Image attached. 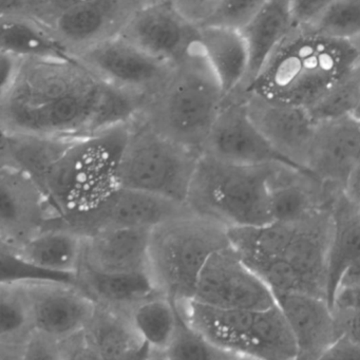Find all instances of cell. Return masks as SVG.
Segmentation results:
<instances>
[{
    "label": "cell",
    "mask_w": 360,
    "mask_h": 360,
    "mask_svg": "<svg viewBox=\"0 0 360 360\" xmlns=\"http://www.w3.org/2000/svg\"><path fill=\"white\" fill-rule=\"evenodd\" d=\"M142 105L77 56L24 60L13 85L0 94V127L6 132L77 138L132 121Z\"/></svg>",
    "instance_id": "obj_1"
},
{
    "label": "cell",
    "mask_w": 360,
    "mask_h": 360,
    "mask_svg": "<svg viewBox=\"0 0 360 360\" xmlns=\"http://www.w3.org/2000/svg\"><path fill=\"white\" fill-rule=\"evenodd\" d=\"M332 207L290 222L229 227V242L273 292H303L328 300Z\"/></svg>",
    "instance_id": "obj_2"
},
{
    "label": "cell",
    "mask_w": 360,
    "mask_h": 360,
    "mask_svg": "<svg viewBox=\"0 0 360 360\" xmlns=\"http://www.w3.org/2000/svg\"><path fill=\"white\" fill-rule=\"evenodd\" d=\"M360 65L352 41L295 26L244 89L269 100L309 107Z\"/></svg>",
    "instance_id": "obj_3"
},
{
    "label": "cell",
    "mask_w": 360,
    "mask_h": 360,
    "mask_svg": "<svg viewBox=\"0 0 360 360\" xmlns=\"http://www.w3.org/2000/svg\"><path fill=\"white\" fill-rule=\"evenodd\" d=\"M225 102L226 96L199 43L172 67L165 83L144 103L136 117L203 155L206 139Z\"/></svg>",
    "instance_id": "obj_4"
},
{
    "label": "cell",
    "mask_w": 360,
    "mask_h": 360,
    "mask_svg": "<svg viewBox=\"0 0 360 360\" xmlns=\"http://www.w3.org/2000/svg\"><path fill=\"white\" fill-rule=\"evenodd\" d=\"M132 121L79 136L52 167L45 188L64 218L92 210L120 186Z\"/></svg>",
    "instance_id": "obj_5"
},
{
    "label": "cell",
    "mask_w": 360,
    "mask_h": 360,
    "mask_svg": "<svg viewBox=\"0 0 360 360\" xmlns=\"http://www.w3.org/2000/svg\"><path fill=\"white\" fill-rule=\"evenodd\" d=\"M278 164L282 163L244 165L202 155L186 205L227 227L269 224L273 222L269 181Z\"/></svg>",
    "instance_id": "obj_6"
},
{
    "label": "cell",
    "mask_w": 360,
    "mask_h": 360,
    "mask_svg": "<svg viewBox=\"0 0 360 360\" xmlns=\"http://www.w3.org/2000/svg\"><path fill=\"white\" fill-rule=\"evenodd\" d=\"M229 229L191 210L153 227L149 271L158 290L174 301L193 299L210 257L231 245Z\"/></svg>",
    "instance_id": "obj_7"
},
{
    "label": "cell",
    "mask_w": 360,
    "mask_h": 360,
    "mask_svg": "<svg viewBox=\"0 0 360 360\" xmlns=\"http://www.w3.org/2000/svg\"><path fill=\"white\" fill-rule=\"evenodd\" d=\"M174 302L191 326L235 359H297L296 341L277 303L263 309H226L193 299Z\"/></svg>",
    "instance_id": "obj_8"
},
{
    "label": "cell",
    "mask_w": 360,
    "mask_h": 360,
    "mask_svg": "<svg viewBox=\"0 0 360 360\" xmlns=\"http://www.w3.org/2000/svg\"><path fill=\"white\" fill-rule=\"evenodd\" d=\"M201 157L136 117L120 164V186L186 204Z\"/></svg>",
    "instance_id": "obj_9"
},
{
    "label": "cell",
    "mask_w": 360,
    "mask_h": 360,
    "mask_svg": "<svg viewBox=\"0 0 360 360\" xmlns=\"http://www.w3.org/2000/svg\"><path fill=\"white\" fill-rule=\"evenodd\" d=\"M64 221L37 181L11 166L0 165V245L20 248Z\"/></svg>",
    "instance_id": "obj_10"
},
{
    "label": "cell",
    "mask_w": 360,
    "mask_h": 360,
    "mask_svg": "<svg viewBox=\"0 0 360 360\" xmlns=\"http://www.w3.org/2000/svg\"><path fill=\"white\" fill-rule=\"evenodd\" d=\"M77 58L111 85L138 98L143 105L165 83L174 67L120 34L88 48Z\"/></svg>",
    "instance_id": "obj_11"
},
{
    "label": "cell",
    "mask_w": 360,
    "mask_h": 360,
    "mask_svg": "<svg viewBox=\"0 0 360 360\" xmlns=\"http://www.w3.org/2000/svg\"><path fill=\"white\" fill-rule=\"evenodd\" d=\"M193 299L226 309H263L276 304L271 288L231 245L210 257L198 280Z\"/></svg>",
    "instance_id": "obj_12"
},
{
    "label": "cell",
    "mask_w": 360,
    "mask_h": 360,
    "mask_svg": "<svg viewBox=\"0 0 360 360\" xmlns=\"http://www.w3.org/2000/svg\"><path fill=\"white\" fill-rule=\"evenodd\" d=\"M188 210L186 204L119 186L96 207L65 220L69 226L86 236L104 229H153Z\"/></svg>",
    "instance_id": "obj_13"
},
{
    "label": "cell",
    "mask_w": 360,
    "mask_h": 360,
    "mask_svg": "<svg viewBox=\"0 0 360 360\" xmlns=\"http://www.w3.org/2000/svg\"><path fill=\"white\" fill-rule=\"evenodd\" d=\"M120 35L166 64H179L199 44V26L172 1L141 6Z\"/></svg>",
    "instance_id": "obj_14"
},
{
    "label": "cell",
    "mask_w": 360,
    "mask_h": 360,
    "mask_svg": "<svg viewBox=\"0 0 360 360\" xmlns=\"http://www.w3.org/2000/svg\"><path fill=\"white\" fill-rule=\"evenodd\" d=\"M203 155L244 165L282 163L298 167L280 155L261 134L252 122L240 91L226 98L224 107L206 139Z\"/></svg>",
    "instance_id": "obj_15"
},
{
    "label": "cell",
    "mask_w": 360,
    "mask_h": 360,
    "mask_svg": "<svg viewBox=\"0 0 360 360\" xmlns=\"http://www.w3.org/2000/svg\"><path fill=\"white\" fill-rule=\"evenodd\" d=\"M22 283L30 301L34 330L64 341L85 330L96 303L77 283L60 280Z\"/></svg>",
    "instance_id": "obj_16"
},
{
    "label": "cell",
    "mask_w": 360,
    "mask_h": 360,
    "mask_svg": "<svg viewBox=\"0 0 360 360\" xmlns=\"http://www.w3.org/2000/svg\"><path fill=\"white\" fill-rule=\"evenodd\" d=\"M246 108L269 144L294 165L307 169L317 123L304 107L269 100L248 90H239Z\"/></svg>",
    "instance_id": "obj_17"
},
{
    "label": "cell",
    "mask_w": 360,
    "mask_h": 360,
    "mask_svg": "<svg viewBox=\"0 0 360 360\" xmlns=\"http://www.w3.org/2000/svg\"><path fill=\"white\" fill-rule=\"evenodd\" d=\"M141 6L139 0H91L65 14L47 29L77 56L88 48L119 35Z\"/></svg>",
    "instance_id": "obj_18"
},
{
    "label": "cell",
    "mask_w": 360,
    "mask_h": 360,
    "mask_svg": "<svg viewBox=\"0 0 360 360\" xmlns=\"http://www.w3.org/2000/svg\"><path fill=\"white\" fill-rule=\"evenodd\" d=\"M359 164L360 121L349 115L317 123L307 170L345 191L347 179Z\"/></svg>",
    "instance_id": "obj_19"
},
{
    "label": "cell",
    "mask_w": 360,
    "mask_h": 360,
    "mask_svg": "<svg viewBox=\"0 0 360 360\" xmlns=\"http://www.w3.org/2000/svg\"><path fill=\"white\" fill-rule=\"evenodd\" d=\"M274 295L296 341L297 359H321L341 336L328 301L303 292H274Z\"/></svg>",
    "instance_id": "obj_20"
},
{
    "label": "cell",
    "mask_w": 360,
    "mask_h": 360,
    "mask_svg": "<svg viewBox=\"0 0 360 360\" xmlns=\"http://www.w3.org/2000/svg\"><path fill=\"white\" fill-rule=\"evenodd\" d=\"M343 189L318 178L309 170L278 164L269 181V201L274 221L301 220L328 210Z\"/></svg>",
    "instance_id": "obj_21"
},
{
    "label": "cell",
    "mask_w": 360,
    "mask_h": 360,
    "mask_svg": "<svg viewBox=\"0 0 360 360\" xmlns=\"http://www.w3.org/2000/svg\"><path fill=\"white\" fill-rule=\"evenodd\" d=\"M150 233L149 229H112L84 236L81 265L102 273L149 271Z\"/></svg>",
    "instance_id": "obj_22"
},
{
    "label": "cell",
    "mask_w": 360,
    "mask_h": 360,
    "mask_svg": "<svg viewBox=\"0 0 360 360\" xmlns=\"http://www.w3.org/2000/svg\"><path fill=\"white\" fill-rule=\"evenodd\" d=\"M199 43L225 96L239 91L248 79L250 60L241 30L221 25H201Z\"/></svg>",
    "instance_id": "obj_23"
},
{
    "label": "cell",
    "mask_w": 360,
    "mask_h": 360,
    "mask_svg": "<svg viewBox=\"0 0 360 360\" xmlns=\"http://www.w3.org/2000/svg\"><path fill=\"white\" fill-rule=\"evenodd\" d=\"M83 333L96 359H150L125 311L96 304Z\"/></svg>",
    "instance_id": "obj_24"
},
{
    "label": "cell",
    "mask_w": 360,
    "mask_h": 360,
    "mask_svg": "<svg viewBox=\"0 0 360 360\" xmlns=\"http://www.w3.org/2000/svg\"><path fill=\"white\" fill-rule=\"evenodd\" d=\"M77 138L1 131L0 165L25 172L46 191L52 167Z\"/></svg>",
    "instance_id": "obj_25"
},
{
    "label": "cell",
    "mask_w": 360,
    "mask_h": 360,
    "mask_svg": "<svg viewBox=\"0 0 360 360\" xmlns=\"http://www.w3.org/2000/svg\"><path fill=\"white\" fill-rule=\"evenodd\" d=\"M290 0H267L241 29L250 50V70L244 89L260 72L269 56L294 29Z\"/></svg>",
    "instance_id": "obj_26"
},
{
    "label": "cell",
    "mask_w": 360,
    "mask_h": 360,
    "mask_svg": "<svg viewBox=\"0 0 360 360\" xmlns=\"http://www.w3.org/2000/svg\"><path fill=\"white\" fill-rule=\"evenodd\" d=\"M75 283L89 295L96 304L128 313L158 290L149 271L134 274H110L94 271L81 265Z\"/></svg>",
    "instance_id": "obj_27"
},
{
    "label": "cell",
    "mask_w": 360,
    "mask_h": 360,
    "mask_svg": "<svg viewBox=\"0 0 360 360\" xmlns=\"http://www.w3.org/2000/svg\"><path fill=\"white\" fill-rule=\"evenodd\" d=\"M83 248L84 236L65 220L37 233L20 248H8L41 269L75 276L81 266Z\"/></svg>",
    "instance_id": "obj_28"
},
{
    "label": "cell",
    "mask_w": 360,
    "mask_h": 360,
    "mask_svg": "<svg viewBox=\"0 0 360 360\" xmlns=\"http://www.w3.org/2000/svg\"><path fill=\"white\" fill-rule=\"evenodd\" d=\"M332 217L326 292L328 303L333 307L341 277L347 267L360 258V207L343 191L333 204Z\"/></svg>",
    "instance_id": "obj_29"
},
{
    "label": "cell",
    "mask_w": 360,
    "mask_h": 360,
    "mask_svg": "<svg viewBox=\"0 0 360 360\" xmlns=\"http://www.w3.org/2000/svg\"><path fill=\"white\" fill-rule=\"evenodd\" d=\"M0 51L24 60L75 58L49 29L20 14L0 15Z\"/></svg>",
    "instance_id": "obj_30"
},
{
    "label": "cell",
    "mask_w": 360,
    "mask_h": 360,
    "mask_svg": "<svg viewBox=\"0 0 360 360\" xmlns=\"http://www.w3.org/2000/svg\"><path fill=\"white\" fill-rule=\"evenodd\" d=\"M34 332L30 301L22 282H0V359H24Z\"/></svg>",
    "instance_id": "obj_31"
},
{
    "label": "cell",
    "mask_w": 360,
    "mask_h": 360,
    "mask_svg": "<svg viewBox=\"0 0 360 360\" xmlns=\"http://www.w3.org/2000/svg\"><path fill=\"white\" fill-rule=\"evenodd\" d=\"M130 321L147 349L150 359H163L176 335L179 315L176 302L163 292L151 295L128 311Z\"/></svg>",
    "instance_id": "obj_32"
},
{
    "label": "cell",
    "mask_w": 360,
    "mask_h": 360,
    "mask_svg": "<svg viewBox=\"0 0 360 360\" xmlns=\"http://www.w3.org/2000/svg\"><path fill=\"white\" fill-rule=\"evenodd\" d=\"M163 359L224 360L235 357L210 342L180 315L176 335Z\"/></svg>",
    "instance_id": "obj_33"
},
{
    "label": "cell",
    "mask_w": 360,
    "mask_h": 360,
    "mask_svg": "<svg viewBox=\"0 0 360 360\" xmlns=\"http://www.w3.org/2000/svg\"><path fill=\"white\" fill-rule=\"evenodd\" d=\"M360 98V65L307 110L316 123L353 115Z\"/></svg>",
    "instance_id": "obj_34"
},
{
    "label": "cell",
    "mask_w": 360,
    "mask_h": 360,
    "mask_svg": "<svg viewBox=\"0 0 360 360\" xmlns=\"http://www.w3.org/2000/svg\"><path fill=\"white\" fill-rule=\"evenodd\" d=\"M311 28L333 39L354 41L360 37V0H333Z\"/></svg>",
    "instance_id": "obj_35"
},
{
    "label": "cell",
    "mask_w": 360,
    "mask_h": 360,
    "mask_svg": "<svg viewBox=\"0 0 360 360\" xmlns=\"http://www.w3.org/2000/svg\"><path fill=\"white\" fill-rule=\"evenodd\" d=\"M0 282L60 280L75 283V276L62 275L41 269L4 245H0Z\"/></svg>",
    "instance_id": "obj_36"
},
{
    "label": "cell",
    "mask_w": 360,
    "mask_h": 360,
    "mask_svg": "<svg viewBox=\"0 0 360 360\" xmlns=\"http://www.w3.org/2000/svg\"><path fill=\"white\" fill-rule=\"evenodd\" d=\"M266 1L267 0H220L205 24L221 25L241 30Z\"/></svg>",
    "instance_id": "obj_37"
},
{
    "label": "cell",
    "mask_w": 360,
    "mask_h": 360,
    "mask_svg": "<svg viewBox=\"0 0 360 360\" xmlns=\"http://www.w3.org/2000/svg\"><path fill=\"white\" fill-rule=\"evenodd\" d=\"M91 0H28L20 15L27 16L48 28L56 20Z\"/></svg>",
    "instance_id": "obj_38"
},
{
    "label": "cell",
    "mask_w": 360,
    "mask_h": 360,
    "mask_svg": "<svg viewBox=\"0 0 360 360\" xmlns=\"http://www.w3.org/2000/svg\"><path fill=\"white\" fill-rule=\"evenodd\" d=\"M24 359L62 360L60 341L34 330L25 345Z\"/></svg>",
    "instance_id": "obj_39"
},
{
    "label": "cell",
    "mask_w": 360,
    "mask_h": 360,
    "mask_svg": "<svg viewBox=\"0 0 360 360\" xmlns=\"http://www.w3.org/2000/svg\"><path fill=\"white\" fill-rule=\"evenodd\" d=\"M333 0H290L295 26L311 27Z\"/></svg>",
    "instance_id": "obj_40"
},
{
    "label": "cell",
    "mask_w": 360,
    "mask_h": 360,
    "mask_svg": "<svg viewBox=\"0 0 360 360\" xmlns=\"http://www.w3.org/2000/svg\"><path fill=\"white\" fill-rule=\"evenodd\" d=\"M172 3L191 22L201 26L207 22L220 0H172Z\"/></svg>",
    "instance_id": "obj_41"
},
{
    "label": "cell",
    "mask_w": 360,
    "mask_h": 360,
    "mask_svg": "<svg viewBox=\"0 0 360 360\" xmlns=\"http://www.w3.org/2000/svg\"><path fill=\"white\" fill-rule=\"evenodd\" d=\"M333 309L341 335L349 337L360 347V309Z\"/></svg>",
    "instance_id": "obj_42"
},
{
    "label": "cell",
    "mask_w": 360,
    "mask_h": 360,
    "mask_svg": "<svg viewBox=\"0 0 360 360\" xmlns=\"http://www.w3.org/2000/svg\"><path fill=\"white\" fill-rule=\"evenodd\" d=\"M22 60L24 58H18L14 54L0 51V94H5L13 85L22 67Z\"/></svg>",
    "instance_id": "obj_43"
},
{
    "label": "cell",
    "mask_w": 360,
    "mask_h": 360,
    "mask_svg": "<svg viewBox=\"0 0 360 360\" xmlns=\"http://www.w3.org/2000/svg\"><path fill=\"white\" fill-rule=\"evenodd\" d=\"M321 359H360V347L345 335H341L322 356Z\"/></svg>",
    "instance_id": "obj_44"
},
{
    "label": "cell",
    "mask_w": 360,
    "mask_h": 360,
    "mask_svg": "<svg viewBox=\"0 0 360 360\" xmlns=\"http://www.w3.org/2000/svg\"><path fill=\"white\" fill-rule=\"evenodd\" d=\"M333 309H360V285L339 288L335 296Z\"/></svg>",
    "instance_id": "obj_45"
},
{
    "label": "cell",
    "mask_w": 360,
    "mask_h": 360,
    "mask_svg": "<svg viewBox=\"0 0 360 360\" xmlns=\"http://www.w3.org/2000/svg\"><path fill=\"white\" fill-rule=\"evenodd\" d=\"M345 193L354 204L360 207V164L347 179Z\"/></svg>",
    "instance_id": "obj_46"
},
{
    "label": "cell",
    "mask_w": 360,
    "mask_h": 360,
    "mask_svg": "<svg viewBox=\"0 0 360 360\" xmlns=\"http://www.w3.org/2000/svg\"><path fill=\"white\" fill-rule=\"evenodd\" d=\"M355 285H360V258L347 267L339 282L338 290L341 288Z\"/></svg>",
    "instance_id": "obj_47"
},
{
    "label": "cell",
    "mask_w": 360,
    "mask_h": 360,
    "mask_svg": "<svg viewBox=\"0 0 360 360\" xmlns=\"http://www.w3.org/2000/svg\"><path fill=\"white\" fill-rule=\"evenodd\" d=\"M27 1L28 0H0L1 15L20 13Z\"/></svg>",
    "instance_id": "obj_48"
},
{
    "label": "cell",
    "mask_w": 360,
    "mask_h": 360,
    "mask_svg": "<svg viewBox=\"0 0 360 360\" xmlns=\"http://www.w3.org/2000/svg\"><path fill=\"white\" fill-rule=\"evenodd\" d=\"M141 5H151V4L167 3V1H172V0H139Z\"/></svg>",
    "instance_id": "obj_49"
},
{
    "label": "cell",
    "mask_w": 360,
    "mask_h": 360,
    "mask_svg": "<svg viewBox=\"0 0 360 360\" xmlns=\"http://www.w3.org/2000/svg\"><path fill=\"white\" fill-rule=\"evenodd\" d=\"M352 117H355L356 120L360 121V98L358 101L357 106H356L355 110H354L353 115Z\"/></svg>",
    "instance_id": "obj_50"
},
{
    "label": "cell",
    "mask_w": 360,
    "mask_h": 360,
    "mask_svg": "<svg viewBox=\"0 0 360 360\" xmlns=\"http://www.w3.org/2000/svg\"><path fill=\"white\" fill-rule=\"evenodd\" d=\"M352 43H353L354 46H355L356 50H357L360 58V37H357L356 39H354V41H352Z\"/></svg>",
    "instance_id": "obj_51"
}]
</instances>
